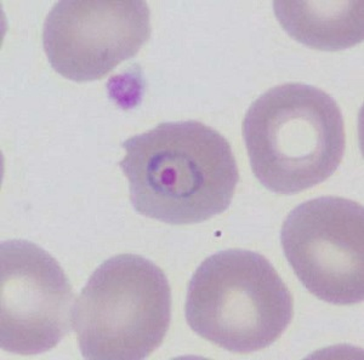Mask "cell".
<instances>
[{
    "instance_id": "5b68a950",
    "label": "cell",
    "mask_w": 364,
    "mask_h": 360,
    "mask_svg": "<svg viewBox=\"0 0 364 360\" xmlns=\"http://www.w3.org/2000/svg\"><path fill=\"white\" fill-rule=\"evenodd\" d=\"M291 268L311 294L340 306L364 298V210L360 203L321 197L300 204L282 226Z\"/></svg>"
},
{
    "instance_id": "52a82bcc",
    "label": "cell",
    "mask_w": 364,
    "mask_h": 360,
    "mask_svg": "<svg viewBox=\"0 0 364 360\" xmlns=\"http://www.w3.org/2000/svg\"><path fill=\"white\" fill-rule=\"evenodd\" d=\"M73 290L58 261L27 240L0 246V346L34 356L56 347L72 327Z\"/></svg>"
},
{
    "instance_id": "6da1fadb",
    "label": "cell",
    "mask_w": 364,
    "mask_h": 360,
    "mask_svg": "<svg viewBox=\"0 0 364 360\" xmlns=\"http://www.w3.org/2000/svg\"><path fill=\"white\" fill-rule=\"evenodd\" d=\"M119 163L141 215L193 224L231 205L240 181L236 158L221 133L195 120L161 123L122 143Z\"/></svg>"
},
{
    "instance_id": "277c9868",
    "label": "cell",
    "mask_w": 364,
    "mask_h": 360,
    "mask_svg": "<svg viewBox=\"0 0 364 360\" xmlns=\"http://www.w3.org/2000/svg\"><path fill=\"white\" fill-rule=\"evenodd\" d=\"M171 291L145 257L124 253L96 269L77 298L72 327L84 359L142 360L169 330Z\"/></svg>"
},
{
    "instance_id": "8992f818",
    "label": "cell",
    "mask_w": 364,
    "mask_h": 360,
    "mask_svg": "<svg viewBox=\"0 0 364 360\" xmlns=\"http://www.w3.org/2000/svg\"><path fill=\"white\" fill-rule=\"evenodd\" d=\"M149 36L146 1L61 0L46 16L43 44L54 71L84 83L134 58Z\"/></svg>"
},
{
    "instance_id": "ba28073f",
    "label": "cell",
    "mask_w": 364,
    "mask_h": 360,
    "mask_svg": "<svg viewBox=\"0 0 364 360\" xmlns=\"http://www.w3.org/2000/svg\"><path fill=\"white\" fill-rule=\"evenodd\" d=\"M290 37L312 49L339 51L363 40V1H274Z\"/></svg>"
},
{
    "instance_id": "7a4b0ae2",
    "label": "cell",
    "mask_w": 364,
    "mask_h": 360,
    "mask_svg": "<svg viewBox=\"0 0 364 360\" xmlns=\"http://www.w3.org/2000/svg\"><path fill=\"white\" fill-rule=\"evenodd\" d=\"M243 138L252 173L278 195H296L331 178L345 153L336 99L318 87L283 84L249 107Z\"/></svg>"
},
{
    "instance_id": "3957f363",
    "label": "cell",
    "mask_w": 364,
    "mask_h": 360,
    "mask_svg": "<svg viewBox=\"0 0 364 360\" xmlns=\"http://www.w3.org/2000/svg\"><path fill=\"white\" fill-rule=\"evenodd\" d=\"M186 320L203 339L233 353L257 352L289 327L294 301L260 253L231 249L199 266L187 289Z\"/></svg>"
}]
</instances>
